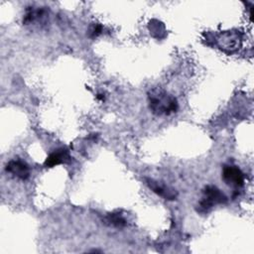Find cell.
<instances>
[{"mask_svg":"<svg viewBox=\"0 0 254 254\" xmlns=\"http://www.w3.org/2000/svg\"><path fill=\"white\" fill-rule=\"evenodd\" d=\"M149 106L156 115H170L177 111V99L162 88H153L148 93Z\"/></svg>","mask_w":254,"mask_h":254,"instance_id":"cell-1","label":"cell"},{"mask_svg":"<svg viewBox=\"0 0 254 254\" xmlns=\"http://www.w3.org/2000/svg\"><path fill=\"white\" fill-rule=\"evenodd\" d=\"M226 201V196L214 186H207L203 190V197L198 206L200 212H207L214 204L223 203Z\"/></svg>","mask_w":254,"mask_h":254,"instance_id":"cell-2","label":"cell"},{"mask_svg":"<svg viewBox=\"0 0 254 254\" xmlns=\"http://www.w3.org/2000/svg\"><path fill=\"white\" fill-rule=\"evenodd\" d=\"M222 179L226 185L240 188L244 185V174L236 166L227 165L223 167Z\"/></svg>","mask_w":254,"mask_h":254,"instance_id":"cell-3","label":"cell"},{"mask_svg":"<svg viewBox=\"0 0 254 254\" xmlns=\"http://www.w3.org/2000/svg\"><path fill=\"white\" fill-rule=\"evenodd\" d=\"M6 171L11 174L13 177L20 179V180H27L30 176V169L29 166L23 162L22 160H11L6 165Z\"/></svg>","mask_w":254,"mask_h":254,"instance_id":"cell-4","label":"cell"},{"mask_svg":"<svg viewBox=\"0 0 254 254\" xmlns=\"http://www.w3.org/2000/svg\"><path fill=\"white\" fill-rule=\"evenodd\" d=\"M219 47L223 50H228V51H234L239 47L240 44V37L237 33L233 32H225L220 36L218 39Z\"/></svg>","mask_w":254,"mask_h":254,"instance_id":"cell-5","label":"cell"},{"mask_svg":"<svg viewBox=\"0 0 254 254\" xmlns=\"http://www.w3.org/2000/svg\"><path fill=\"white\" fill-rule=\"evenodd\" d=\"M69 160H70V156L66 150L58 149L49 155V157L46 159L45 166L47 168H52L60 164L67 163L69 162Z\"/></svg>","mask_w":254,"mask_h":254,"instance_id":"cell-6","label":"cell"},{"mask_svg":"<svg viewBox=\"0 0 254 254\" xmlns=\"http://www.w3.org/2000/svg\"><path fill=\"white\" fill-rule=\"evenodd\" d=\"M147 185L154 192L165 197L166 199H174L176 197V192L173 190L166 187L165 185L160 184L159 182L154 180H147Z\"/></svg>","mask_w":254,"mask_h":254,"instance_id":"cell-7","label":"cell"},{"mask_svg":"<svg viewBox=\"0 0 254 254\" xmlns=\"http://www.w3.org/2000/svg\"><path fill=\"white\" fill-rule=\"evenodd\" d=\"M107 222L116 227H122L126 224L125 218L120 213H109L106 217Z\"/></svg>","mask_w":254,"mask_h":254,"instance_id":"cell-8","label":"cell"},{"mask_svg":"<svg viewBox=\"0 0 254 254\" xmlns=\"http://www.w3.org/2000/svg\"><path fill=\"white\" fill-rule=\"evenodd\" d=\"M101 31H102V27L99 24H94L93 26H91L89 30V36L91 38H95L101 33Z\"/></svg>","mask_w":254,"mask_h":254,"instance_id":"cell-9","label":"cell"}]
</instances>
